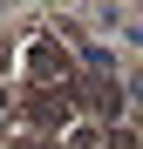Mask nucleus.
Listing matches in <instances>:
<instances>
[{"mask_svg": "<svg viewBox=\"0 0 143 149\" xmlns=\"http://www.w3.org/2000/svg\"><path fill=\"white\" fill-rule=\"evenodd\" d=\"M82 102H89V109H102V115H116V109H123V88H116V74H109V68L82 74Z\"/></svg>", "mask_w": 143, "mask_h": 149, "instance_id": "nucleus-1", "label": "nucleus"}, {"mask_svg": "<svg viewBox=\"0 0 143 149\" xmlns=\"http://www.w3.org/2000/svg\"><path fill=\"white\" fill-rule=\"evenodd\" d=\"M27 61H34L41 81H55V74H68V47H61V41H34V47H27Z\"/></svg>", "mask_w": 143, "mask_h": 149, "instance_id": "nucleus-2", "label": "nucleus"}, {"mask_svg": "<svg viewBox=\"0 0 143 149\" xmlns=\"http://www.w3.org/2000/svg\"><path fill=\"white\" fill-rule=\"evenodd\" d=\"M34 122H41V129H61V122H68V102H61V95H55V102L41 95V102H34Z\"/></svg>", "mask_w": 143, "mask_h": 149, "instance_id": "nucleus-3", "label": "nucleus"}]
</instances>
